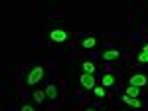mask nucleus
Returning a JSON list of instances; mask_svg holds the SVG:
<instances>
[{"mask_svg": "<svg viewBox=\"0 0 148 111\" xmlns=\"http://www.w3.org/2000/svg\"><path fill=\"white\" fill-rule=\"evenodd\" d=\"M46 76V67L44 66H36L30 69V74H28V78H26V83L28 85H36V83H40L42 79Z\"/></svg>", "mask_w": 148, "mask_h": 111, "instance_id": "nucleus-1", "label": "nucleus"}, {"mask_svg": "<svg viewBox=\"0 0 148 111\" xmlns=\"http://www.w3.org/2000/svg\"><path fill=\"white\" fill-rule=\"evenodd\" d=\"M67 38H69V32H65L63 28H53V30L49 32V40L56 42V44H63Z\"/></svg>", "mask_w": 148, "mask_h": 111, "instance_id": "nucleus-2", "label": "nucleus"}, {"mask_svg": "<svg viewBox=\"0 0 148 111\" xmlns=\"http://www.w3.org/2000/svg\"><path fill=\"white\" fill-rule=\"evenodd\" d=\"M130 85H134V87H142V85H148V78L144 74H132L130 76Z\"/></svg>", "mask_w": 148, "mask_h": 111, "instance_id": "nucleus-3", "label": "nucleus"}, {"mask_svg": "<svg viewBox=\"0 0 148 111\" xmlns=\"http://www.w3.org/2000/svg\"><path fill=\"white\" fill-rule=\"evenodd\" d=\"M79 81H81V85H83L85 89H95V85H97V83H95V78H93L91 74H81Z\"/></svg>", "mask_w": 148, "mask_h": 111, "instance_id": "nucleus-4", "label": "nucleus"}, {"mask_svg": "<svg viewBox=\"0 0 148 111\" xmlns=\"http://www.w3.org/2000/svg\"><path fill=\"white\" fill-rule=\"evenodd\" d=\"M101 58L105 62H113V60H119L121 58V50H107V52H103Z\"/></svg>", "mask_w": 148, "mask_h": 111, "instance_id": "nucleus-5", "label": "nucleus"}, {"mask_svg": "<svg viewBox=\"0 0 148 111\" xmlns=\"http://www.w3.org/2000/svg\"><path fill=\"white\" fill-rule=\"evenodd\" d=\"M46 95L49 99H57V97H59V89H57L56 83H47L46 85Z\"/></svg>", "mask_w": 148, "mask_h": 111, "instance_id": "nucleus-6", "label": "nucleus"}, {"mask_svg": "<svg viewBox=\"0 0 148 111\" xmlns=\"http://www.w3.org/2000/svg\"><path fill=\"white\" fill-rule=\"evenodd\" d=\"M123 101H125L126 105H130V107H134V109H140L142 107V101L140 99H136V97H130V95H123Z\"/></svg>", "mask_w": 148, "mask_h": 111, "instance_id": "nucleus-7", "label": "nucleus"}, {"mask_svg": "<svg viewBox=\"0 0 148 111\" xmlns=\"http://www.w3.org/2000/svg\"><path fill=\"white\" fill-rule=\"evenodd\" d=\"M116 83V78H114L113 74H105L101 78V85L103 87H111V85H114Z\"/></svg>", "mask_w": 148, "mask_h": 111, "instance_id": "nucleus-8", "label": "nucleus"}, {"mask_svg": "<svg viewBox=\"0 0 148 111\" xmlns=\"http://www.w3.org/2000/svg\"><path fill=\"white\" fill-rule=\"evenodd\" d=\"M81 46H83L85 50H91V48H95V46H97V38H95V36L83 38V40H81Z\"/></svg>", "mask_w": 148, "mask_h": 111, "instance_id": "nucleus-9", "label": "nucleus"}, {"mask_svg": "<svg viewBox=\"0 0 148 111\" xmlns=\"http://www.w3.org/2000/svg\"><path fill=\"white\" fill-rule=\"evenodd\" d=\"M81 69H83V74H91V76H93L97 67H95V64H93V62L85 60V62H81Z\"/></svg>", "mask_w": 148, "mask_h": 111, "instance_id": "nucleus-10", "label": "nucleus"}, {"mask_svg": "<svg viewBox=\"0 0 148 111\" xmlns=\"http://www.w3.org/2000/svg\"><path fill=\"white\" fill-rule=\"evenodd\" d=\"M32 97H34V101H38V103H44V99L47 97V95H46V89H36Z\"/></svg>", "mask_w": 148, "mask_h": 111, "instance_id": "nucleus-11", "label": "nucleus"}, {"mask_svg": "<svg viewBox=\"0 0 148 111\" xmlns=\"http://www.w3.org/2000/svg\"><path fill=\"white\" fill-rule=\"evenodd\" d=\"M138 93H140V87H134V85L126 87V95H130V97H138Z\"/></svg>", "mask_w": 148, "mask_h": 111, "instance_id": "nucleus-12", "label": "nucleus"}, {"mask_svg": "<svg viewBox=\"0 0 148 111\" xmlns=\"http://www.w3.org/2000/svg\"><path fill=\"white\" fill-rule=\"evenodd\" d=\"M136 60L140 62V64H148V52H146V50H142V52L138 54V58H136Z\"/></svg>", "mask_w": 148, "mask_h": 111, "instance_id": "nucleus-13", "label": "nucleus"}, {"mask_svg": "<svg viewBox=\"0 0 148 111\" xmlns=\"http://www.w3.org/2000/svg\"><path fill=\"white\" fill-rule=\"evenodd\" d=\"M93 93H95L97 97H105V87H103V85H95Z\"/></svg>", "mask_w": 148, "mask_h": 111, "instance_id": "nucleus-14", "label": "nucleus"}, {"mask_svg": "<svg viewBox=\"0 0 148 111\" xmlns=\"http://www.w3.org/2000/svg\"><path fill=\"white\" fill-rule=\"evenodd\" d=\"M20 111H36L34 105H28V103H22V107H20Z\"/></svg>", "mask_w": 148, "mask_h": 111, "instance_id": "nucleus-15", "label": "nucleus"}, {"mask_svg": "<svg viewBox=\"0 0 148 111\" xmlns=\"http://www.w3.org/2000/svg\"><path fill=\"white\" fill-rule=\"evenodd\" d=\"M142 50H146V52H148V44H144V46H142Z\"/></svg>", "mask_w": 148, "mask_h": 111, "instance_id": "nucleus-16", "label": "nucleus"}, {"mask_svg": "<svg viewBox=\"0 0 148 111\" xmlns=\"http://www.w3.org/2000/svg\"><path fill=\"white\" fill-rule=\"evenodd\" d=\"M85 111H97V109H85Z\"/></svg>", "mask_w": 148, "mask_h": 111, "instance_id": "nucleus-17", "label": "nucleus"}]
</instances>
